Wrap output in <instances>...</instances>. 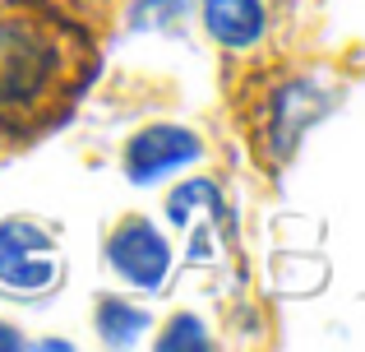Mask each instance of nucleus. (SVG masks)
<instances>
[{"mask_svg":"<svg viewBox=\"0 0 365 352\" xmlns=\"http://www.w3.org/2000/svg\"><path fill=\"white\" fill-rule=\"evenodd\" d=\"M70 46L61 28L28 9L0 14V126H28L65 89Z\"/></svg>","mask_w":365,"mask_h":352,"instance_id":"obj_1","label":"nucleus"},{"mask_svg":"<svg viewBox=\"0 0 365 352\" xmlns=\"http://www.w3.org/2000/svg\"><path fill=\"white\" fill-rule=\"evenodd\" d=\"M65 278L61 236L33 213L0 218V292L5 297H46Z\"/></svg>","mask_w":365,"mask_h":352,"instance_id":"obj_2","label":"nucleus"},{"mask_svg":"<svg viewBox=\"0 0 365 352\" xmlns=\"http://www.w3.org/2000/svg\"><path fill=\"white\" fill-rule=\"evenodd\" d=\"M102 260L130 292L139 297H162L176 273V246L153 218L125 213L120 223H111V232L102 236Z\"/></svg>","mask_w":365,"mask_h":352,"instance_id":"obj_3","label":"nucleus"},{"mask_svg":"<svg viewBox=\"0 0 365 352\" xmlns=\"http://www.w3.org/2000/svg\"><path fill=\"white\" fill-rule=\"evenodd\" d=\"M333 102H338V89H329V84L314 79V74H292V79H282L259 102V149H264L273 163L296 158L301 139L329 116Z\"/></svg>","mask_w":365,"mask_h":352,"instance_id":"obj_4","label":"nucleus"},{"mask_svg":"<svg viewBox=\"0 0 365 352\" xmlns=\"http://www.w3.org/2000/svg\"><path fill=\"white\" fill-rule=\"evenodd\" d=\"M208 158V144L199 130L180 126V121H153V126H139L120 149V172L130 186L148 190L162 186V181L190 172Z\"/></svg>","mask_w":365,"mask_h":352,"instance_id":"obj_5","label":"nucleus"},{"mask_svg":"<svg viewBox=\"0 0 365 352\" xmlns=\"http://www.w3.org/2000/svg\"><path fill=\"white\" fill-rule=\"evenodd\" d=\"M167 223L185 232V264H213L227 246V204L213 176H185L167 195Z\"/></svg>","mask_w":365,"mask_h":352,"instance_id":"obj_6","label":"nucleus"},{"mask_svg":"<svg viewBox=\"0 0 365 352\" xmlns=\"http://www.w3.org/2000/svg\"><path fill=\"white\" fill-rule=\"evenodd\" d=\"M195 14L204 24L208 42L232 56H245L264 46L268 37V0H195Z\"/></svg>","mask_w":365,"mask_h":352,"instance_id":"obj_7","label":"nucleus"},{"mask_svg":"<svg viewBox=\"0 0 365 352\" xmlns=\"http://www.w3.org/2000/svg\"><path fill=\"white\" fill-rule=\"evenodd\" d=\"M153 311L143 306L139 297H120V292H102L98 301H93V334H98L102 348H139L153 338Z\"/></svg>","mask_w":365,"mask_h":352,"instance_id":"obj_8","label":"nucleus"},{"mask_svg":"<svg viewBox=\"0 0 365 352\" xmlns=\"http://www.w3.org/2000/svg\"><path fill=\"white\" fill-rule=\"evenodd\" d=\"M148 343L158 352H208L213 348V329H208V320L195 316V311H176V316L162 320V329L148 338Z\"/></svg>","mask_w":365,"mask_h":352,"instance_id":"obj_9","label":"nucleus"},{"mask_svg":"<svg viewBox=\"0 0 365 352\" xmlns=\"http://www.w3.org/2000/svg\"><path fill=\"white\" fill-rule=\"evenodd\" d=\"M190 14H195V0H134L130 28H139V33H171Z\"/></svg>","mask_w":365,"mask_h":352,"instance_id":"obj_10","label":"nucleus"},{"mask_svg":"<svg viewBox=\"0 0 365 352\" xmlns=\"http://www.w3.org/2000/svg\"><path fill=\"white\" fill-rule=\"evenodd\" d=\"M24 348H28V334L14 320H0V352H24Z\"/></svg>","mask_w":365,"mask_h":352,"instance_id":"obj_11","label":"nucleus"},{"mask_svg":"<svg viewBox=\"0 0 365 352\" xmlns=\"http://www.w3.org/2000/svg\"><path fill=\"white\" fill-rule=\"evenodd\" d=\"M28 348H46V352H74L70 338H28Z\"/></svg>","mask_w":365,"mask_h":352,"instance_id":"obj_12","label":"nucleus"}]
</instances>
